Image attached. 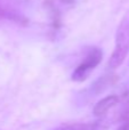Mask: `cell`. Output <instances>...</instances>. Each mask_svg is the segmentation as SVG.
I'll return each mask as SVG.
<instances>
[{"label":"cell","instance_id":"obj_1","mask_svg":"<svg viewBox=\"0 0 129 130\" xmlns=\"http://www.w3.org/2000/svg\"><path fill=\"white\" fill-rule=\"evenodd\" d=\"M129 53V10L125 14L116 34V47L109 61L110 69H117L123 63Z\"/></svg>","mask_w":129,"mask_h":130},{"label":"cell","instance_id":"obj_2","mask_svg":"<svg viewBox=\"0 0 129 130\" xmlns=\"http://www.w3.org/2000/svg\"><path fill=\"white\" fill-rule=\"evenodd\" d=\"M103 57V53L101 49H94L87 55V57L85 58V61L82 62L77 69L74 70L72 74V79L74 81H84L88 78L89 73H90L91 70H94L100 62L102 61Z\"/></svg>","mask_w":129,"mask_h":130},{"label":"cell","instance_id":"obj_3","mask_svg":"<svg viewBox=\"0 0 129 130\" xmlns=\"http://www.w3.org/2000/svg\"><path fill=\"white\" fill-rule=\"evenodd\" d=\"M119 102V98L114 95L112 96H107L105 98H103L102 101H100L94 107V114L101 117V115H104L110 108H112L114 105H117Z\"/></svg>","mask_w":129,"mask_h":130},{"label":"cell","instance_id":"obj_4","mask_svg":"<svg viewBox=\"0 0 129 130\" xmlns=\"http://www.w3.org/2000/svg\"><path fill=\"white\" fill-rule=\"evenodd\" d=\"M53 130H98L96 123H74L61 126Z\"/></svg>","mask_w":129,"mask_h":130},{"label":"cell","instance_id":"obj_5","mask_svg":"<svg viewBox=\"0 0 129 130\" xmlns=\"http://www.w3.org/2000/svg\"><path fill=\"white\" fill-rule=\"evenodd\" d=\"M7 14H8V13H7V10H6V9H5V8H2V7L0 6V16H1V17H5V16H6Z\"/></svg>","mask_w":129,"mask_h":130},{"label":"cell","instance_id":"obj_6","mask_svg":"<svg viewBox=\"0 0 129 130\" xmlns=\"http://www.w3.org/2000/svg\"><path fill=\"white\" fill-rule=\"evenodd\" d=\"M119 130H129V123L127 124H125V126H122Z\"/></svg>","mask_w":129,"mask_h":130}]
</instances>
